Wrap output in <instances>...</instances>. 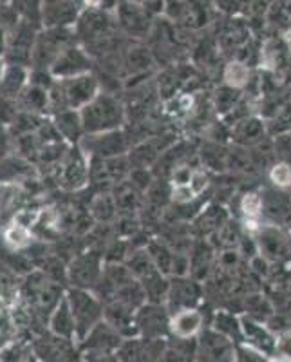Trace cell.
Returning a JSON list of instances; mask_svg holds the SVG:
<instances>
[{
	"label": "cell",
	"mask_w": 291,
	"mask_h": 362,
	"mask_svg": "<svg viewBox=\"0 0 291 362\" xmlns=\"http://www.w3.org/2000/svg\"><path fill=\"white\" fill-rule=\"evenodd\" d=\"M80 118L85 134L118 131L127 122V107L116 95L100 90V95L80 111Z\"/></svg>",
	"instance_id": "cell-1"
},
{
	"label": "cell",
	"mask_w": 291,
	"mask_h": 362,
	"mask_svg": "<svg viewBox=\"0 0 291 362\" xmlns=\"http://www.w3.org/2000/svg\"><path fill=\"white\" fill-rule=\"evenodd\" d=\"M228 221L230 214L226 212L225 206L208 205L194 218V228H196L201 235H205V239H208L210 235L215 234V232H218L219 228H222Z\"/></svg>",
	"instance_id": "cell-20"
},
{
	"label": "cell",
	"mask_w": 291,
	"mask_h": 362,
	"mask_svg": "<svg viewBox=\"0 0 291 362\" xmlns=\"http://www.w3.org/2000/svg\"><path fill=\"white\" fill-rule=\"evenodd\" d=\"M268 134H290L291 132V102L284 103L279 112L268 119Z\"/></svg>",
	"instance_id": "cell-33"
},
{
	"label": "cell",
	"mask_w": 291,
	"mask_h": 362,
	"mask_svg": "<svg viewBox=\"0 0 291 362\" xmlns=\"http://www.w3.org/2000/svg\"><path fill=\"white\" fill-rule=\"evenodd\" d=\"M31 351L33 346L29 342L11 339L0 344V362H31Z\"/></svg>",
	"instance_id": "cell-27"
},
{
	"label": "cell",
	"mask_w": 291,
	"mask_h": 362,
	"mask_svg": "<svg viewBox=\"0 0 291 362\" xmlns=\"http://www.w3.org/2000/svg\"><path fill=\"white\" fill-rule=\"evenodd\" d=\"M90 60L89 54L76 45H67L62 53L58 54V58L51 66V74L54 78H73V76H80V74L90 73Z\"/></svg>",
	"instance_id": "cell-11"
},
{
	"label": "cell",
	"mask_w": 291,
	"mask_h": 362,
	"mask_svg": "<svg viewBox=\"0 0 291 362\" xmlns=\"http://www.w3.org/2000/svg\"><path fill=\"white\" fill-rule=\"evenodd\" d=\"M31 362H40V361H38V358H37V361H31Z\"/></svg>",
	"instance_id": "cell-41"
},
{
	"label": "cell",
	"mask_w": 291,
	"mask_h": 362,
	"mask_svg": "<svg viewBox=\"0 0 291 362\" xmlns=\"http://www.w3.org/2000/svg\"><path fill=\"white\" fill-rule=\"evenodd\" d=\"M49 329L51 334L60 335V337L66 339H71L76 335V322H74L73 312H71V306L69 303H67L66 297H64V299L58 303L57 308L51 312Z\"/></svg>",
	"instance_id": "cell-22"
},
{
	"label": "cell",
	"mask_w": 291,
	"mask_h": 362,
	"mask_svg": "<svg viewBox=\"0 0 291 362\" xmlns=\"http://www.w3.org/2000/svg\"><path fill=\"white\" fill-rule=\"evenodd\" d=\"M103 268H105V259L100 252H78L67 263V283L73 288L95 290L98 281L102 279Z\"/></svg>",
	"instance_id": "cell-6"
},
{
	"label": "cell",
	"mask_w": 291,
	"mask_h": 362,
	"mask_svg": "<svg viewBox=\"0 0 291 362\" xmlns=\"http://www.w3.org/2000/svg\"><path fill=\"white\" fill-rule=\"evenodd\" d=\"M203 322H205V317L197 308H183L177 310L170 321H168V326L172 329V334L179 339H190L196 334H199L203 328Z\"/></svg>",
	"instance_id": "cell-18"
},
{
	"label": "cell",
	"mask_w": 291,
	"mask_h": 362,
	"mask_svg": "<svg viewBox=\"0 0 291 362\" xmlns=\"http://www.w3.org/2000/svg\"><path fill=\"white\" fill-rule=\"evenodd\" d=\"M78 145L90 160L93 158L127 156L131 151V140L124 129L100 132V134H85Z\"/></svg>",
	"instance_id": "cell-7"
},
{
	"label": "cell",
	"mask_w": 291,
	"mask_h": 362,
	"mask_svg": "<svg viewBox=\"0 0 291 362\" xmlns=\"http://www.w3.org/2000/svg\"><path fill=\"white\" fill-rule=\"evenodd\" d=\"M102 86L93 73L80 74L73 78L54 80L49 89L51 111H82L87 103L93 102L100 95Z\"/></svg>",
	"instance_id": "cell-2"
},
{
	"label": "cell",
	"mask_w": 291,
	"mask_h": 362,
	"mask_svg": "<svg viewBox=\"0 0 291 362\" xmlns=\"http://www.w3.org/2000/svg\"><path fill=\"white\" fill-rule=\"evenodd\" d=\"M279 348L284 351V354L287 355V357H291V337H290V335H286V337L280 339Z\"/></svg>",
	"instance_id": "cell-38"
},
{
	"label": "cell",
	"mask_w": 291,
	"mask_h": 362,
	"mask_svg": "<svg viewBox=\"0 0 291 362\" xmlns=\"http://www.w3.org/2000/svg\"><path fill=\"white\" fill-rule=\"evenodd\" d=\"M255 241H257L259 254L270 263H287L291 257V239L273 223L259 225Z\"/></svg>",
	"instance_id": "cell-9"
},
{
	"label": "cell",
	"mask_w": 291,
	"mask_h": 362,
	"mask_svg": "<svg viewBox=\"0 0 291 362\" xmlns=\"http://www.w3.org/2000/svg\"><path fill=\"white\" fill-rule=\"evenodd\" d=\"M69 44L64 28H49L38 33L31 51V69H51L53 62Z\"/></svg>",
	"instance_id": "cell-8"
},
{
	"label": "cell",
	"mask_w": 291,
	"mask_h": 362,
	"mask_svg": "<svg viewBox=\"0 0 291 362\" xmlns=\"http://www.w3.org/2000/svg\"><path fill=\"white\" fill-rule=\"evenodd\" d=\"M132 167L127 156L118 158H93L90 160V183L114 189L118 183L125 181L131 174Z\"/></svg>",
	"instance_id": "cell-10"
},
{
	"label": "cell",
	"mask_w": 291,
	"mask_h": 362,
	"mask_svg": "<svg viewBox=\"0 0 291 362\" xmlns=\"http://www.w3.org/2000/svg\"><path fill=\"white\" fill-rule=\"evenodd\" d=\"M20 276L0 261V299H15L20 296Z\"/></svg>",
	"instance_id": "cell-29"
},
{
	"label": "cell",
	"mask_w": 291,
	"mask_h": 362,
	"mask_svg": "<svg viewBox=\"0 0 291 362\" xmlns=\"http://www.w3.org/2000/svg\"><path fill=\"white\" fill-rule=\"evenodd\" d=\"M29 83V69L22 66H9L4 82L0 83V95L17 100L25 86Z\"/></svg>",
	"instance_id": "cell-25"
},
{
	"label": "cell",
	"mask_w": 291,
	"mask_h": 362,
	"mask_svg": "<svg viewBox=\"0 0 291 362\" xmlns=\"http://www.w3.org/2000/svg\"><path fill=\"white\" fill-rule=\"evenodd\" d=\"M112 198L116 202V209H118L119 216H140L141 209L145 205V192L140 190L136 185H132L131 181L125 180L111 190Z\"/></svg>",
	"instance_id": "cell-16"
},
{
	"label": "cell",
	"mask_w": 291,
	"mask_h": 362,
	"mask_svg": "<svg viewBox=\"0 0 291 362\" xmlns=\"http://www.w3.org/2000/svg\"><path fill=\"white\" fill-rule=\"evenodd\" d=\"M66 299L76 322V335L83 337L103 321V303L93 290L71 288Z\"/></svg>",
	"instance_id": "cell-5"
},
{
	"label": "cell",
	"mask_w": 291,
	"mask_h": 362,
	"mask_svg": "<svg viewBox=\"0 0 291 362\" xmlns=\"http://www.w3.org/2000/svg\"><path fill=\"white\" fill-rule=\"evenodd\" d=\"M266 134V122L263 118H259V116H247V118L239 119L237 124L232 127V140H234V144L247 148L263 144Z\"/></svg>",
	"instance_id": "cell-15"
},
{
	"label": "cell",
	"mask_w": 291,
	"mask_h": 362,
	"mask_svg": "<svg viewBox=\"0 0 291 362\" xmlns=\"http://www.w3.org/2000/svg\"><path fill=\"white\" fill-rule=\"evenodd\" d=\"M20 297L28 303L29 308H35L37 313H49L58 306V303L66 297L62 283L51 279L44 272L35 268L31 274L22 277Z\"/></svg>",
	"instance_id": "cell-3"
},
{
	"label": "cell",
	"mask_w": 291,
	"mask_h": 362,
	"mask_svg": "<svg viewBox=\"0 0 291 362\" xmlns=\"http://www.w3.org/2000/svg\"><path fill=\"white\" fill-rule=\"evenodd\" d=\"M33 354L40 362H73L74 348L69 339L47 334L33 342Z\"/></svg>",
	"instance_id": "cell-12"
},
{
	"label": "cell",
	"mask_w": 291,
	"mask_h": 362,
	"mask_svg": "<svg viewBox=\"0 0 291 362\" xmlns=\"http://www.w3.org/2000/svg\"><path fill=\"white\" fill-rule=\"evenodd\" d=\"M201 293V281L194 279L192 276L170 277V288H168L167 300L176 305L177 310L192 308L197 300H199Z\"/></svg>",
	"instance_id": "cell-14"
},
{
	"label": "cell",
	"mask_w": 291,
	"mask_h": 362,
	"mask_svg": "<svg viewBox=\"0 0 291 362\" xmlns=\"http://www.w3.org/2000/svg\"><path fill=\"white\" fill-rule=\"evenodd\" d=\"M215 248L210 243L208 239L199 238L197 241H194L192 248L189 252L190 257V276L197 281H206L212 272L215 270V264H218V254H215Z\"/></svg>",
	"instance_id": "cell-13"
},
{
	"label": "cell",
	"mask_w": 291,
	"mask_h": 362,
	"mask_svg": "<svg viewBox=\"0 0 291 362\" xmlns=\"http://www.w3.org/2000/svg\"><path fill=\"white\" fill-rule=\"evenodd\" d=\"M270 181L279 190L291 187V163L287 161H275L270 167Z\"/></svg>",
	"instance_id": "cell-34"
},
{
	"label": "cell",
	"mask_w": 291,
	"mask_h": 362,
	"mask_svg": "<svg viewBox=\"0 0 291 362\" xmlns=\"http://www.w3.org/2000/svg\"><path fill=\"white\" fill-rule=\"evenodd\" d=\"M83 4H85L87 8H90V9H96V8H100L102 0H83Z\"/></svg>",
	"instance_id": "cell-40"
},
{
	"label": "cell",
	"mask_w": 291,
	"mask_h": 362,
	"mask_svg": "<svg viewBox=\"0 0 291 362\" xmlns=\"http://www.w3.org/2000/svg\"><path fill=\"white\" fill-rule=\"evenodd\" d=\"M2 243H4L6 250L8 252H25L33 247L37 241V234L31 226H25L22 223L9 219L2 228Z\"/></svg>",
	"instance_id": "cell-17"
},
{
	"label": "cell",
	"mask_w": 291,
	"mask_h": 362,
	"mask_svg": "<svg viewBox=\"0 0 291 362\" xmlns=\"http://www.w3.org/2000/svg\"><path fill=\"white\" fill-rule=\"evenodd\" d=\"M17 105L20 111L31 112V115L44 116L47 111H51V98L49 89L38 87L35 83H28L22 89V93L17 98Z\"/></svg>",
	"instance_id": "cell-19"
},
{
	"label": "cell",
	"mask_w": 291,
	"mask_h": 362,
	"mask_svg": "<svg viewBox=\"0 0 291 362\" xmlns=\"http://www.w3.org/2000/svg\"><path fill=\"white\" fill-rule=\"evenodd\" d=\"M210 185V176L206 170L203 169H194L192 176H190L189 187L194 194H196V198H201L203 194L206 192Z\"/></svg>",
	"instance_id": "cell-35"
},
{
	"label": "cell",
	"mask_w": 291,
	"mask_h": 362,
	"mask_svg": "<svg viewBox=\"0 0 291 362\" xmlns=\"http://www.w3.org/2000/svg\"><path fill=\"white\" fill-rule=\"evenodd\" d=\"M145 248H147L148 255L152 257V261H154L158 270L163 272L165 276L170 277L174 257H176V250L161 238L148 239V243L145 245Z\"/></svg>",
	"instance_id": "cell-24"
},
{
	"label": "cell",
	"mask_w": 291,
	"mask_h": 362,
	"mask_svg": "<svg viewBox=\"0 0 291 362\" xmlns=\"http://www.w3.org/2000/svg\"><path fill=\"white\" fill-rule=\"evenodd\" d=\"M53 176L62 190L78 192L90 183V158L83 153L80 145H71Z\"/></svg>",
	"instance_id": "cell-4"
},
{
	"label": "cell",
	"mask_w": 291,
	"mask_h": 362,
	"mask_svg": "<svg viewBox=\"0 0 291 362\" xmlns=\"http://www.w3.org/2000/svg\"><path fill=\"white\" fill-rule=\"evenodd\" d=\"M239 206H241V212L247 221H259V218L264 214V196L250 190L242 196Z\"/></svg>",
	"instance_id": "cell-32"
},
{
	"label": "cell",
	"mask_w": 291,
	"mask_h": 362,
	"mask_svg": "<svg viewBox=\"0 0 291 362\" xmlns=\"http://www.w3.org/2000/svg\"><path fill=\"white\" fill-rule=\"evenodd\" d=\"M9 66H11V64L8 62L6 54H0V83L4 82L6 74H8V71H9Z\"/></svg>",
	"instance_id": "cell-37"
},
{
	"label": "cell",
	"mask_w": 291,
	"mask_h": 362,
	"mask_svg": "<svg viewBox=\"0 0 291 362\" xmlns=\"http://www.w3.org/2000/svg\"><path fill=\"white\" fill-rule=\"evenodd\" d=\"M241 103V93L237 89H232L228 86H222L221 89L215 90L213 96V105L219 115H230Z\"/></svg>",
	"instance_id": "cell-30"
},
{
	"label": "cell",
	"mask_w": 291,
	"mask_h": 362,
	"mask_svg": "<svg viewBox=\"0 0 291 362\" xmlns=\"http://www.w3.org/2000/svg\"><path fill=\"white\" fill-rule=\"evenodd\" d=\"M13 8L17 9L22 21L38 25L44 21V0H11Z\"/></svg>",
	"instance_id": "cell-31"
},
{
	"label": "cell",
	"mask_w": 291,
	"mask_h": 362,
	"mask_svg": "<svg viewBox=\"0 0 291 362\" xmlns=\"http://www.w3.org/2000/svg\"><path fill=\"white\" fill-rule=\"evenodd\" d=\"M53 124L57 127L58 134L62 136L64 141H67L69 145H78L83 136H85L82 127V118H80V111L54 112Z\"/></svg>",
	"instance_id": "cell-21"
},
{
	"label": "cell",
	"mask_w": 291,
	"mask_h": 362,
	"mask_svg": "<svg viewBox=\"0 0 291 362\" xmlns=\"http://www.w3.org/2000/svg\"><path fill=\"white\" fill-rule=\"evenodd\" d=\"M89 214L93 216L95 223H105V225H112L118 219V209H116V202L112 198V192H98L95 194L89 202Z\"/></svg>",
	"instance_id": "cell-23"
},
{
	"label": "cell",
	"mask_w": 291,
	"mask_h": 362,
	"mask_svg": "<svg viewBox=\"0 0 291 362\" xmlns=\"http://www.w3.org/2000/svg\"><path fill=\"white\" fill-rule=\"evenodd\" d=\"M8 51V33L0 28V54H6Z\"/></svg>",
	"instance_id": "cell-39"
},
{
	"label": "cell",
	"mask_w": 291,
	"mask_h": 362,
	"mask_svg": "<svg viewBox=\"0 0 291 362\" xmlns=\"http://www.w3.org/2000/svg\"><path fill=\"white\" fill-rule=\"evenodd\" d=\"M15 154V138L8 125L0 124V161Z\"/></svg>",
	"instance_id": "cell-36"
},
{
	"label": "cell",
	"mask_w": 291,
	"mask_h": 362,
	"mask_svg": "<svg viewBox=\"0 0 291 362\" xmlns=\"http://www.w3.org/2000/svg\"><path fill=\"white\" fill-rule=\"evenodd\" d=\"M222 80H225V86L242 90L251 82L250 67H248L247 62H242V60H232V62H228L225 66Z\"/></svg>",
	"instance_id": "cell-26"
},
{
	"label": "cell",
	"mask_w": 291,
	"mask_h": 362,
	"mask_svg": "<svg viewBox=\"0 0 291 362\" xmlns=\"http://www.w3.org/2000/svg\"><path fill=\"white\" fill-rule=\"evenodd\" d=\"M203 163L212 170H225L228 169V148L221 147L218 141H208L201 148Z\"/></svg>",
	"instance_id": "cell-28"
}]
</instances>
